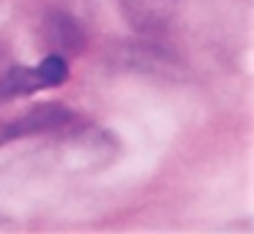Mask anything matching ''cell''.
Here are the masks:
<instances>
[{"instance_id": "7a4b0ae2", "label": "cell", "mask_w": 254, "mask_h": 234, "mask_svg": "<svg viewBox=\"0 0 254 234\" xmlns=\"http://www.w3.org/2000/svg\"><path fill=\"white\" fill-rule=\"evenodd\" d=\"M68 120H71V112L61 103H41V106L28 109L25 114H17L11 120H0V147L14 139L55 131L61 125H66Z\"/></svg>"}, {"instance_id": "3957f363", "label": "cell", "mask_w": 254, "mask_h": 234, "mask_svg": "<svg viewBox=\"0 0 254 234\" xmlns=\"http://www.w3.org/2000/svg\"><path fill=\"white\" fill-rule=\"evenodd\" d=\"M126 19L139 30H159L175 14L178 0H118Z\"/></svg>"}, {"instance_id": "6da1fadb", "label": "cell", "mask_w": 254, "mask_h": 234, "mask_svg": "<svg viewBox=\"0 0 254 234\" xmlns=\"http://www.w3.org/2000/svg\"><path fill=\"white\" fill-rule=\"evenodd\" d=\"M68 79V63L61 52H52L39 65H8L0 68V101L30 95L58 87Z\"/></svg>"}]
</instances>
